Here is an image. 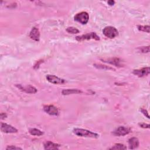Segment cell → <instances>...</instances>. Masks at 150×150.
Returning a JSON list of instances; mask_svg holds the SVG:
<instances>
[{"mask_svg":"<svg viewBox=\"0 0 150 150\" xmlns=\"http://www.w3.org/2000/svg\"><path fill=\"white\" fill-rule=\"evenodd\" d=\"M73 132L75 135L81 137L92 138H98L99 137V135L98 134L83 128H74L73 130Z\"/></svg>","mask_w":150,"mask_h":150,"instance_id":"obj_1","label":"cell"},{"mask_svg":"<svg viewBox=\"0 0 150 150\" xmlns=\"http://www.w3.org/2000/svg\"><path fill=\"white\" fill-rule=\"evenodd\" d=\"M103 33L105 36L110 39L114 38L118 35L117 29L115 27L111 26H105L103 30Z\"/></svg>","mask_w":150,"mask_h":150,"instance_id":"obj_2","label":"cell"},{"mask_svg":"<svg viewBox=\"0 0 150 150\" xmlns=\"http://www.w3.org/2000/svg\"><path fill=\"white\" fill-rule=\"evenodd\" d=\"M74 21L80 23L82 25L86 24L89 20V15L86 12H81L77 13L74 16Z\"/></svg>","mask_w":150,"mask_h":150,"instance_id":"obj_3","label":"cell"},{"mask_svg":"<svg viewBox=\"0 0 150 150\" xmlns=\"http://www.w3.org/2000/svg\"><path fill=\"white\" fill-rule=\"evenodd\" d=\"M76 40L78 42H81L86 40H90L94 39L96 40H99L100 37L96 34L95 32H90L85 35H83L81 36H77L76 37Z\"/></svg>","mask_w":150,"mask_h":150,"instance_id":"obj_4","label":"cell"},{"mask_svg":"<svg viewBox=\"0 0 150 150\" xmlns=\"http://www.w3.org/2000/svg\"><path fill=\"white\" fill-rule=\"evenodd\" d=\"M1 130L2 132L7 134L16 133L18 132V129L16 128L9 124L4 122H2L1 124Z\"/></svg>","mask_w":150,"mask_h":150,"instance_id":"obj_5","label":"cell"},{"mask_svg":"<svg viewBox=\"0 0 150 150\" xmlns=\"http://www.w3.org/2000/svg\"><path fill=\"white\" fill-rule=\"evenodd\" d=\"M130 132L129 128L124 126H120L113 131V134L115 136H124L128 134Z\"/></svg>","mask_w":150,"mask_h":150,"instance_id":"obj_6","label":"cell"},{"mask_svg":"<svg viewBox=\"0 0 150 150\" xmlns=\"http://www.w3.org/2000/svg\"><path fill=\"white\" fill-rule=\"evenodd\" d=\"M150 73V69L149 67H142L139 69H135L134 70L132 71V73L139 77H142L146 76H148Z\"/></svg>","mask_w":150,"mask_h":150,"instance_id":"obj_7","label":"cell"},{"mask_svg":"<svg viewBox=\"0 0 150 150\" xmlns=\"http://www.w3.org/2000/svg\"><path fill=\"white\" fill-rule=\"evenodd\" d=\"M43 110L47 114L50 115L57 116L59 115V110L57 108L53 105H46L43 106Z\"/></svg>","mask_w":150,"mask_h":150,"instance_id":"obj_8","label":"cell"},{"mask_svg":"<svg viewBox=\"0 0 150 150\" xmlns=\"http://www.w3.org/2000/svg\"><path fill=\"white\" fill-rule=\"evenodd\" d=\"M46 78L47 80L52 84H63L66 82L64 79L59 78L54 75H51V74H47L46 76Z\"/></svg>","mask_w":150,"mask_h":150,"instance_id":"obj_9","label":"cell"},{"mask_svg":"<svg viewBox=\"0 0 150 150\" xmlns=\"http://www.w3.org/2000/svg\"><path fill=\"white\" fill-rule=\"evenodd\" d=\"M16 86L21 91L28 93V94H35L37 92V89L30 85L26 86H23L21 84H16Z\"/></svg>","mask_w":150,"mask_h":150,"instance_id":"obj_10","label":"cell"},{"mask_svg":"<svg viewBox=\"0 0 150 150\" xmlns=\"http://www.w3.org/2000/svg\"><path fill=\"white\" fill-rule=\"evenodd\" d=\"M103 62L111 64L112 65H114L117 67H121L122 66V60L120 58L117 57H112V58H108V59H101Z\"/></svg>","mask_w":150,"mask_h":150,"instance_id":"obj_11","label":"cell"},{"mask_svg":"<svg viewBox=\"0 0 150 150\" xmlns=\"http://www.w3.org/2000/svg\"><path fill=\"white\" fill-rule=\"evenodd\" d=\"M29 36L31 39L36 42L39 41L40 39V32L39 29L36 27H33Z\"/></svg>","mask_w":150,"mask_h":150,"instance_id":"obj_12","label":"cell"},{"mask_svg":"<svg viewBox=\"0 0 150 150\" xmlns=\"http://www.w3.org/2000/svg\"><path fill=\"white\" fill-rule=\"evenodd\" d=\"M60 145L54 143L52 141H46L44 143V148L47 150H52V149H59Z\"/></svg>","mask_w":150,"mask_h":150,"instance_id":"obj_13","label":"cell"},{"mask_svg":"<svg viewBox=\"0 0 150 150\" xmlns=\"http://www.w3.org/2000/svg\"><path fill=\"white\" fill-rule=\"evenodd\" d=\"M128 144H129V149H134L137 148L139 146V142L137 138L132 137L128 139Z\"/></svg>","mask_w":150,"mask_h":150,"instance_id":"obj_14","label":"cell"},{"mask_svg":"<svg viewBox=\"0 0 150 150\" xmlns=\"http://www.w3.org/2000/svg\"><path fill=\"white\" fill-rule=\"evenodd\" d=\"M82 91L77 88H71V89H64L62 91V94L64 96L73 94H80L82 93Z\"/></svg>","mask_w":150,"mask_h":150,"instance_id":"obj_15","label":"cell"},{"mask_svg":"<svg viewBox=\"0 0 150 150\" xmlns=\"http://www.w3.org/2000/svg\"><path fill=\"white\" fill-rule=\"evenodd\" d=\"M29 132L30 133V135H34V136H41L43 135V132L41 130L35 128H29Z\"/></svg>","mask_w":150,"mask_h":150,"instance_id":"obj_16","label":"cell"},{"mask_svg":"<svg viewBox=\"0 0 150 150\" xmlns=\"http://www.w3.org/2000/svg\"><path fill=\"white\" fill-rule=\"evenodd\" d=\"M93 66L96 67L97 69H101V70H114L115 69H113L112 67H110V66H107L105 65H103V64H94Z\"/></svg>","mask_w":150,"mask_h":150,"instance_id":"obj_17","label":"cell"},{"mask_svg":"<svg viewBox=\"0 0 150 150\" xmlns=\"http://www.w3.org/2000/svg\"><path fill=\"white\" fill-rule=\"evenodd\" d=\"M127 146L122 144H114L111 148H110V149H115V150H122V149H126Z\"/></svg>","mask_w":150,"mask_h":150,"instance_id":"obj_18","label":"cell"},{"mask_svg":"<svg viewBox=\"0 0 150 150\" xmlns=\"http://www.w3.org/2000/svg\"><path fill=\"white\" fill-rule=\"evenodd\" d=\"M137 28L140 31L149 33L150 27L149 25H144V26L143 25H138Z\"/></svg>","mask_w":150,"mask_h":150,"instance_id":"obj_19","label":"cell"},{"mask_svg":"<svg viewBox=\"0 0 150 150\" xmlns=\"http://www.w3.org/2000/svg\"><path fill=\"white\" fill-rule=\"evenodd\" d=\"M66 31H67L68 33H71V34H76V33H79V30L77 29L76 28L73 27V26L68 27V28L66 29Z\"/></svg>","mask_w":150,"mask_h":150,"instance_id":"obj_20","label":"cell"},{"mask_svg":"<svg viewBox=\"0 0 150 150\" xmlns=\"http://www.w3.org/2000/svg\"><path fill=\"white\" fill-rule=\"evenodd\" d=\"M138 50H139V52H140L141 53H148L149 52V46L139 47L138 48Z\"/></svg>","mask_w":150,"mask_h":150,"instance_id":"obj_21","label":"cell"},{"mask_svg":"<svg viewBox=\"0 0 150 150\" xmlns=\"http://www.w3.org/2000/svg\"><path fill=\"white\" fill-rule=\"evenodd\" d=\"M140 111H141L146 117H147L148 118H149L148 112V111H147L146 110H145V108H140Z\"/></svg>","mask_w":150,"mask_h":150,"instance_id":"obj_22","label":"cell"},{"mask_svg":"<svg viewBox=\"0 0 150 150\" xmlns=\"http://www.w3.org/2000/svg\"><path fill=\"white\" fill-rule=\"evenodd\" d=\"M43 62V60H40L38 61V62L35 64V65H34V66H33V68H34L35 69H38L39 67L40 64Z\"/></svg>","mask_w":150,"mask_h":150,"instance_id":"obj_23","label":"cell"},{"mask_svg":"<svg viewBox=\"0 0 150 150\" xmlns=\"http://www.w3.org/2000/svg\"><path fill=\"white\" fill-rule=\"evenodd\" d=\"M6 149L8 150V149H22L21 148H19V147H17V146H13V145H11V146H8L6 148Z\"/></svg>","mask_w":150,"mask_h":150,"instance_id":"obj_24","label":"cell"},{"mask_svg":"<svg viewBox=\"0 0 150 150\" xmlns=\"http://www.w3.org/2000/svg\"><path fill=\"white\" fill-rule=\"evenodd\" d=\"M139 126L143 128H149V124H145V123H139L138 124Z\"/></svg>","mask_w":150,"mask_h":150,"instance_id":"obj_25","label":"cell"},{"mask_svg":"<svg viewBox=\"0 0 150 150\" xmlns=\"http://www.w3.org/2000/svg\"><path fill=\"white\" fill-rule=\"evenodd\" d=\"M7 117V115H6V113H4V112H2L1 114V118L2 119V120H3V119H5L6 117Z\"/></svg>","mask_w":150,"mask_h":150,"instance_id":"obj_26","label":"cell"},{"mask_svg":"<svg viewBox=\"0 0 150 150\" xmlns=\"http://www.w3.org/2000/svg\"><path fill=\"white\" fill-rule=\"evenodd\" d=\"M107 4L110 5V6H112V5H114V4H115V1H112V0H110L107 2Z\"/></svg>","mask_w":150,"mask_h":150,"instance_id":"obj_27","label":"cell"}]
</instances>
